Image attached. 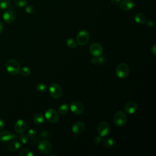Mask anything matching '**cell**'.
Returning a JSON list of instances; mask_svg holds the SVG:
<instances>
[{
	"label": "cell",
	"mask_w": 156,
	"mask_h": 156,
	"mask_svg": "<svg viewBox=\"0 0 156 156\" xmlns=\"http://www.w3.org/2000/svg\"><path fill=\"white\" fill-rule=\"evenodd\" d=\"M7 71L12 75H17L21 69L20 64L15 59H10L5 63Z\"/></svg>",
	"instance_id": "obj_1"
},
{
	"label": "cell",
	"mask_w": 156,
	"mask_h": 156,
	"mask_svg": "<svg viewBox=\"0 0 156 156\" xmlns=\"http://www.w3.org/2000/svg\"><path fill=\"white\" fill-rule=\"evenodd\" d=\"M49 92L52 98L54 99H59L62 95L63 90L59 84L53 83L49 88Z\"/></svg>",
	"instance_id": "obj_2"
},
{
	"label": "cell",
	"mask_w": 156,
	"mask_h": 156,
	"mask_svg": "<svg viewBox=\"0 0 156 156\" xmlns=\"http://www.w3.org/2000/svg\"><path fill=\"white\" fill-rule=\"evenodd\" d=\"M129 74V69L128 66L124 63H121L119 64L116 69V74L120 79H125L127 77Z\"/></svg>",
	"instance_id": "obj_3"
},
{
	"label": "cell",
	"mask_w": 156,
	"mask_h": 156,
	"mask_svg": "<svg viewBox=\"0 0 156 156\" xmlns=\"http://www.w3.org/2000/svg\"><path fill=\"white\" fill-rule=\"evenodd\" d=\"M89 38V34L85 30H80L76 35L77 43L80 46L85 45L88 42Z\"/></svg>",
	"instance_id": "obj_4"
},
{
	"label": "cell",
	"mask_w": 156,
	"mask_h": 156,
	"mask_svg": "<svg viewBox=\"0 0 156 156\" xmlns=\"http://www.w3.org/2000/svg\"><path fill=\"white\" fill-rule=\"evenodd\" d=\"M113 121L116 126L121 127L126 124L127 122V116L124 112L118 111L115 113Z\"/></svg>",
	"instance_id": "obj_5"
},
{
	"label": "cell",
	"mask_w": 156,
	"mask_h": 156,
	"mask_svg": "<svg viewBox=\"0 0 156 156\" xmlns=\"http://www.w3.org/2000/svg\"><path fill=\"white\" fill-rule=\"evenodd\" d=\"M46 119L51 123H55L59 119L58 112L54 108H49L44 113Z\"/></svg>",
	"instance_id": "obj_6"
},
{
	"label": "cell",
	"mask_w": 156,
	"mask_h": 156,
	"mask_svg": "<svg viewBox=\"0 0 156 156\" xmlns=\"http://www.w3.org/2000/svg\"><path fill=\"white\" fill-rule=\"evenodd\" d=\"M110 132V127L109 124L105 121H101L98 127V132L101 137L105 136L109 134Z\"/></svg>",
	"instance_id": "obj_7"
},
{
	"label": "cell",
	"mask_w": 156,
	"mask_h": 156,
	"mask_svg": "<svg viewBox=\"0 0 156 156\" xmlns=\"http://www.w3.org/2000/svg\"><path fill=\"white\" fill-rule=\"evenodd\" d=\"M38 149L41 153L43 154H47L51 151L52 144L49 141L43 140L38 143Z\"/></svg>",
	"instance_id": "obj_8"
},
{
	"label": "cell",
	"mask_w": 156,
	"mask_h": 156,
	"mask_svg": "<svg viewBox=\"0 0 156 156\" xmlns=\"http://www.w3.org/2000/svg\"><path fill=\"white\" fill-rule=\"evenodd\" d=\"M90 52L94 57H100L103 52V48L99 43H94L90 47Z\"/></svg>",
	"instance_id": "obj_9"
},
{
	"label": "cell",
	"mask_w": 156,
	"mask_h": 156,
	"mask_svg": "<svg viewBox=\"0 0 156 156\" xmlns=\"http://www.w3.org/2000/svg\"><path fill=\"white\" fill-rule=\"evenodd\" d=\"M70 110L73 113L76 115H80L83 112L84 106L82 103L74 101L70 104Z\"/></svg>",
	"instance_id": "obj_10"
},
{
	"label": "cell",
	"mask_w": 156,
	"mask_h": 156,
	"mask_svg": "<svg viewBox=\"0 0 156 156\" xmlns=\"http://www.w3.org/2000/svg\"><path fill=\"white\" fill-rule=\"evenodd\" d=\"M26 122L23 119H18L15 124L14 129L18 133H23L26 129Z\"/></svg>",
	"instance_id": "obj_11"
},
{
	"label": "cell",
	"mask_w": 156,
	"mask_h": 156,
	"mask_svg": "<svg viewBox=\"0 0 156 156\" xmlns=\"http://www.w3.org/2000/svg\"><path fill=\"white\" fill-rule=\"evenodd\" d=\"M134 5L135 4L132 0H122L119 2V7L124 11L132 10L134 7Z\"/></svg>",
	"instance_id": "obj_12"
},
{
	"label": "cell",
	"mask_w": 156,
	"mask_h": 156,
	"mask_svg": "<svg viewBox=\"0 0 156 156\" xmlns=\"http://www.w3.org/2000/svg\"><path fill=\"white\" fill-rule=\"evenodd\" d=\"M15 135L7 130H4L0 132V141L3 143H6L15 138Z\"/></svg>",
	"instance_id": "obj_13"
},
{
	"label": "cell",
	"mask_w": 156,
	"mask_h": 156,
	"mask_svg": "<svg viewBox=\"0 0 156 156\" xmlns=\"http://www.w3.org/2000/svg\"><path fill=\"white\" fill-rule=\"evenodd\" d=\"M138 105L136 102L133 101H129L127 102L124 105V110L126 112L129 114H133L137 110Z\"/></svg>",
	"instance_id": "obj_14"
},
{
	"label": "cell",
	"mask_w": 156,
	"mask_h": 156,
	"mask_svg": "<svg viewBox=\"0 0 156 156\" xmlns=\"http://www.w3.org/2000/svg\"><path fill=\"white\" fill-rule=\"evenodd\" d=\"M2 18L6 23L11 24L15 21V15L12 10H7L4 13Z\"/></svg>",
	"instance_id": "obj_15"
},
{
	"label": "cell",
	"mask_w": 156,
	"mask_h": 156,
	"mask_svg": "<svg viewBox=\"0 0 156 156\" xmlns=\"http://www.w3.org/2000/svg\"><path fill=\"white\" fill-rule=\"evenodd\" d=\"M85 129V124L82 121H77L75 122L72 126V132L75 134L82 133Z\"/></svg>",
	"instance_id": "obj_16"
},
{
	"label": "cell",
	"mask_w": 156,
	"mask_h": 156,
	"mask_svg": "<svg viewBox=\"0 0 156 156\" xmlns=\"http://www.w3.org/2000/svg\"><path fill=\"white\" fill-rule=\"evenodd\" d=\"M33 120H34V122L35 124L40 125L44 122V117L42 113H38L34 116Z\"/></svg>",
	"instance_id": "obj_17"
},
{
	"label": "cell",
	"mask_w": 156,
	"mask_h": 156,
	"mask_svg": "<svg viewBox=\"0 0 156 156\" xmlns=\"http://www.w3.org/2000/svg\"><path fill=\"white\" fill-rule=\"evenodd\" d=\"M21 144L20 143L17 141H11L9 145H8V149L10 151H18L20 148Z\"/></svg>",
	"instance_id": "obj_18"
},
{
	"label": "cell",
	"mask_w": 156,
	"mask_h": 156,
	"mask_svg": "<svg viewBox=\"0 0 156 156\" xmlns=\"http://www.w3.org/2000/svg\"><path fill=\"white\" fill-rule=\"evenodd\" d=\"M135 21L136 23L143 24L146 21V17L143 13H138L135 16Z\"/></svg>",
	"instance_id": "obj_19"
},
{
	"label": "cell",
	"mask_w": 156,
	"mask_h": 156,
	"mask_svg": "<svg viewBox=\"0 0 156 156\" xmlns=\"http://www.w3.org/2000/svg\"><path fill=\"white\" fill-rule=\"evenodd\" d=\"M115 141L114 140L111 138H106L102 141V144L104 147L107 148H110L114 146Z\"/></svg>",
	"instance_id": "obj_20"
},
{
	"label": "cell",
	"mask_w": 156,
	"mask_h": 156,
	"mask_svg": "<svg viewBox=\"0 0 156 156\" xmlns=\"http://www.w3.org/2000/svg\"><path fill=\"white\" fill-rule=\"evenodd\" d=\"M66 46L68 47H69V48H76L77 45V41L73 38H69L66 40Z\"/></svg>",
	"instance_id": "obj_21"
},
{
	"label": "cell",
	"mask_w": 156,
	"mask_h": 156,
	"mask_svg": "<svg viewBox=\"0 0 156 156\" xmlns=\"http://www.w3.org/2000/svg\"><path fill=\"white\" fill-rule=\"evenodd\" d=\"M10 6V0H0V9H7Z\"/></svg>",
	"instance_id": "obj_22"
},
{
	"label": "cell",
	"mask_w": 156,
	"mask_h": 156,
	"mask_svg": "<svg viewBox=\"0 0 156 156\" xmlns=\"http://www.w3.org/2000/svg\"><path fill=\"white\" fill-rule=\"evenodd\" d=\"M58 113L61 115H65L68 111V106L67 104H64L61 105L58 108Z\"/></svg>",
	"instance_id": "obj_23"
},
{
	"label": "cell",
	"mask_w": 156,
	"mask_h": 156,
	"mask_svg": "<svg viewBox=\"0 0 156 156\" xmlns=\"http://www.w3.org/2000/svg\"><path fill=\"white\" fill-rule=\"evenodd\" d=\"M47 86L45 83H39L36 85V90L37 91L40 92V93H43L46 90H47Z\"/></svg>",
	"instance_id": "obj_24"
},
{
	"label": "cell",
	"mask_w": 156,
	"mask_h": 156,
	"mask_svg": "<svg viewBox=\"0 0 156 156\" xmlns=\"http://www.w3.org/2000/svg\"><path fill=\"white\" fill-rule=\"evenodd\" d=\"M20 73L23 76L27 77L30 74V69L27 66H24L20 69Z\"/></svg>",
	"instance_id": "obj_25"
},
{
	"label": "cell",
	"mask_w": 156,
	"mask_h": 156,
	"mask_svg": "<svg viewBox=\"0 0 156 156\" xmlns=\"http://www.w3.org/2000/svg\"><path fill=\"white\" fill-rule=\"evenodd\" d=\"M27 136L29 138L31 139L32 141H35L36 140V136H37V133L36 131L34 129H29L27 133Z\"/></svg>",
	"instance_id": "obj_26"
},
{
	"label": "cell",
	"mask_w": 156,
	"mask_h": 156,
	"mask_svg": "<svg viewBox=\"0 0 156 156\" xmlns=\"http://www.w3.org/2000/svg\"><path fill=\"white\" fill-rule=\"evenodd\" d=\"M19 155H20V156H33L34 154L30 150L27 149H24L19 153Z\"/></svg>",
	"instance_id": "obj_27"
},
{
	"label": "cell",
	"mask_w": 156,
	"mask_h": 156,
	"mask_svg": "<svg viewBox=\"0 0 156 156\" xmlns=\"http://www.w3.org/2000/svg\"><path fill=\"white\" fill-rule=\"evenodd\" d=\"M15 4L19 7H24L27 2V0H13Z\"/></svg>",
	"instance_id": "obj_28"
},
{
	"label": "cell",
	"mask_w": 156,
	"mask_h": 156,
	"mask_svg": "<svg viewBox=\"0 0 156 156\" xmlns=\"http://www.w3.org/2000/svg\"><path fill=\"white\" fill-rule=\"evenodd\" d=\"M28 139H29L28 136L26 134H24L23 133H21V135L20 136V140L21 141L22 143H24V144H26L27 143Z\"/></svg>",
	"instance_id": "obj_29"
},
{
	"label": "cell",
	"mask_w": 156,
	"mask_h": 156,
	"mask_svg": "<svg viewBox=\"0 0 156 156\" xmlns=\"http://www.w3.org/2000/svg\"><path fill=\"white\" fill-rule=\"evenodd\" d=\"M25 10L26 12L27 13H29V14H31V13H33L34 12H35V8L33 5H27L26 9H25Z\"/></svg>",
	"instance_id": "obj_30"
},
{
	"label": "cell",
	"mask_w": 156,
	"mask_h": 156,
	"mask_svg": "<svg viewBox=\"0 0 156 156\" xmlns=\"http://www.w3.org/2000/svg\"><path fill=\"white\" fill-rule=\"evenodd\" d=\"M93 142L96 145H99L101 143V136H96L93 140Z\"/></svg>",
	"instance_id": "obj_31"
},
{
	"label": "cell",
	"mask_w": 156,
	"mask_h": 156,
	"mask_svg": "<svg viewBox=\"0 0 156 156\" xmlns=\"http://www.w3.org/2000/svg\"><path fill=\"white\" fill-rule=\"evenodd\" d=\"M145 23H146V26L149 27H152L154 26V22L152 20H147L145 21Z\"/></svg>",
	"instance_id": "obj_32"
},
{
	"label": "cell",
	"mask_w": 156,
	"mask_h": 156,
	"mask_svg": "<svg viewBox=\"0 0 156 156\" xmlns=\"http://www.w3.org/2000/svg\"><path fill=\"white\" fill-rule=\"evenodd\" d=\"M98 63L99 64H103L105 62V58L103 57H98Z\"/></svg>",
	"instance_id": "obj_33"
},
{
	"label": "cell",
	"mask_w": 156,
	"mask_h": 156,
	"mask_svg": "<svg viewBox=\"0 0 156 156\" xmlns=\"http://www.w3.org/2000/svg\"><path fill=\"white\" fill-rule=\"evenodd\" d=\"M49 133L48 132H46V131H43V132H41V136L42 137H44V138H47V137H48L49 136Z\"/></svg>",
	"instance_id": "obj_34"
},
{
	"label": "cell",
	"mask_w": 156,
	"mask_h": 156,
	"mask_svg": "<svg viewBox=\"0 0 156 156\" xmlns=\"http://www.w3.org/2000/svg\"><path fill=\"white\" fill-rule=\"evenodd\" d=\"M151 52L152 53L155 55V52H156V46L155 44H154L152 47V49H151Z\"/></svg>",
	"instance_id": "obj_35"
},
{
	"label": "cell",
	"mask_w": 156,
	"mask_h": 156,
	"mask_svg": "<svg viewBox=\"0 0 156 156\" xmlns=\"http://www.w3.org/2000/svg\"><path fill=\"white\" fill-rule=\"evenodd\" d=\"M91 63H92L93 64H96V63H98V57H94V58H93L91 59Z\"/></svg>",
	"instance_id": "obj_36"
},
{
	"label": "cell",
	"mask_w": 156,
	"mask_h": 156,
	"mask_svg": "<svg viewBox=\"0 0 156 156\" xmlns=\"http://www.w3.org/2000/svg\"><path fill=\"white\" fill-rule=\"evenodd\" d=\"M4 121L3 120L0 118V130H2L4 127Z\"/></svg>",
	"instance_id": "obj_37"
},
{
	"label": "cell",
	"mask_w": 156,
	"mask_h": 156,
	"mask_svg": "<svg viewBox=\"0 0 156 156\" xmlns=\"http://www.w3.org/2000/svg\"><path fill=\"white\" fill-rule=\"evenodd\" d=\"M111 1V2L113 4H115V5H117L118 4H119L121 0H110Z\"/></svg>",
	"instance_id": "obj_38"
},
{
	"label": "cell",
	"mask_w": 156,
	"mask_h": 156,
	"mask_svg": "<svg viewBox=\"0 0 156 156\" xmlns=\"http://www.w3.org/2000/svg\"><path fill=\"white\" fill-rule=\"evenodd\" d=\"M3 29H4V26H3V24L2 22L0 21V34L3 31Z\"/></svg>",
	"instance_id": "obj_39"
}]
</instances>
